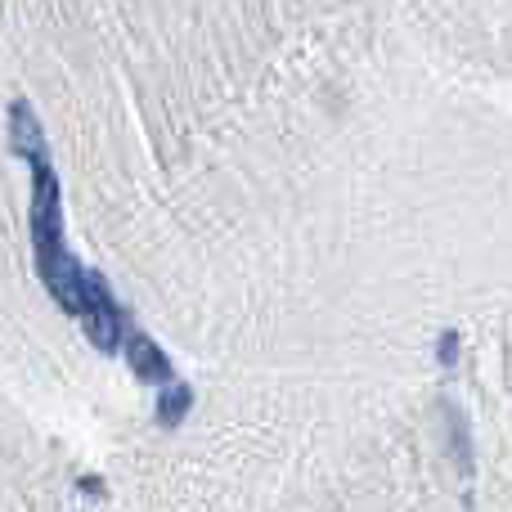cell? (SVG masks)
Wrapping results in <instances>:
<instances>
[{
    "mask_svg": "<svg viewBox=\"0 0 512 512\" xmlns=\"http://www.w3.org/2000/svg\"><path fill=\"white\" fill-rule=\"evenodd\" d=\"M189 409H194V387L176 382V387H162L158 405H153V418H158V427H180L189 418Z\"/></svg>",
    "mask_w": 512,
    "mask_h": 512,
    "instance_id": "cell-3",
    "label": "cell"
},
{
    "mask_svg": "<svg viewBox=\"0 0 512 512\" xmlns=\"http://www.w3.org/2000/svg\"><path fill=\"white\" fill-rule=\"evenodd\" d=\"M445 418H450V445H454V459H459V468L472 477V432H468V418L459 414V405L454 400H445Z\"/></svg>",
    "mask_w": 512,
    "mask_h": 512,
    "instance_id": "cell-4",
    "label": "cell"
},
{
    "mask_svg": "<svg viewBox=\"0 0 512 512\" xmlns=\"http://www.w3.org/2000/svg\"><path fill=\"white\" fill-rule=\"evenodd\" d=\"M77 490H86V495H108V486L99 477H77Z\"/></svg>",
    "mask_w": 512,
    "mask_h": 512,
    "instance_id": "cell-6",
    "label": "cell"
},
{
    "mask_svg": "<svg viewBox=\"0 0 512 512\" xmlns=\"http://www.w3.org/2000/svg\"><path fill=\"white\" fill-rule=\"evenodd\" d=\"M9 144H14V153L27 158V167H32V248H36V265H41V279H45V288H50V297L59 301L68 315L81 319L90 270L68 252V243H63L59 176H54V167H50L45 131L27 99L9 104Z\"/></svg>",
    "mask_w": 512,
    "mask_h": 512,
    "instance_id": "cell-1",
    "label": "cell"
},
{
    "mask_svg": "<svg viewBox=\"0 0 512 512\" xmlns=\"http://www.w3.org/2000/svg\"><path fill=\"white\" fill-rule=\"evenodd\" d=\"M459 351H463V333L459 328H445V333L436 337V360H441L445 369H454V364H459Z\"/></svg>",
    "mask_w": 512,
    "mask_h": 512,
    "instance_id": "cell-5",
    "label": "cell"
},
{
    "mask_svg": "<svg viewBox=\"0 0 512 512\" xmlns=\"http://www.w3.org/2000/svg\"><path fill=\"white\" fill-rule=\"evenodd\" d=\"M126 360H131V373L140 382H162V387H176V364L167 360V351H162L158 342H153L149 333H131L126 337Z\"/></svg>",
    "mask_w": 512,
    "mask_h": 512,
    "instance_id": "cell-2",
    "label": "cell"
}]
</instances>
